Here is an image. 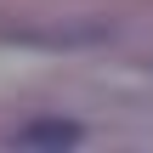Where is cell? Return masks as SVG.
<instances>
[{
	"mask_svg": "<svg viewBox=\"0 0 153 153\" xmlns=\"http://www.w3.org/2000/svg\"><path fill=\"white\" fill-rule=\"evenodd\" d=\"M17 142L23 148H74L79 142V125L74 119H34V125L17 131Z\"/></svg>",
	"mask_w": 153,
	"mask_h": 153,
	"instance_id": "1",
	"label": "cell"
}]
</instances>
